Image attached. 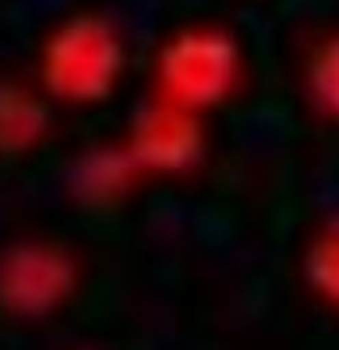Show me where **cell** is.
Segmentation results:
<instances>
[{"mask_svg":"<svg viewBox=\"0 0 339 350\" xmlns=\"http://www.w3.org/2000/svg\"><path fill=\"white\" fill-rule=\"evenodd\" d=\"M179 103L208 106L234 95L241 81V48L226 33H193L179 44Z\"/></svg>","mask_w":339,"mask_h":350,"instance_id":"cell-1","label":"cell"},{"mask_svg":"<svg viewBox=\"0 0 339 350\" xmlns=\"http://www.w3.org/2000/svg\"><path fill=\"white\" fill-rule=\"evenodd\" d=\"M299 270L310 295L339 310V212L328 215L325 223H317L314 234L306 237Z\"/></svg>","mask_w":339,"mask_h":350,"instance_id":"cell-2","label":"cell"},{"mask_svg":"<svg viewBox=\"0 0 339 350\" xmlns=\"http://www.w3.org/2000/svg\"><path fill=\"white\" fill-rule=\"evenodd\" d=\"M303 88L310 106L325 120L339 124V33L314 44V51L303 62Z\"/></svg>","mask_w":339,"mask_h":350,"instance_id":"cell-3","label":"cell"}]
</instances>
